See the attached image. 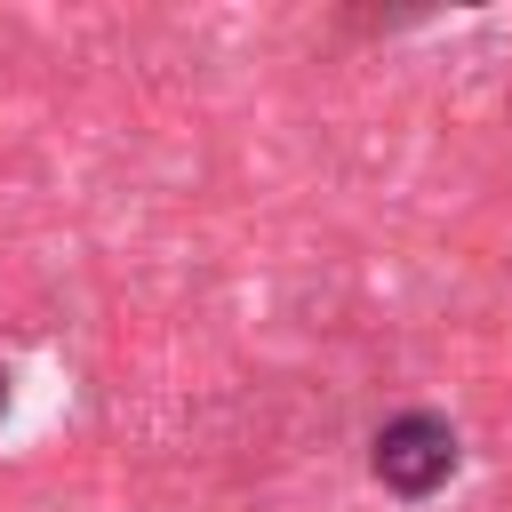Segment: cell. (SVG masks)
<instances>
[{
	"instance_id": "7a4b0ae2",
	"label": "cell",
	"mask_w": 512,
	"mask_h": 512,
	"mask_svg": "<svg viewBox=\"0 0 512 512\" xmlns=\"http://www.w3.org/2000/svg\"><path fill=\"white\" fill-rule=\"evenodd\" d=\"M0 416H8V360H0Z\"/></svg>"
},
{
	"instance_id": "6da1fadb",
	"label": "cell",
	"mask_w": 512,
	"mask_h": 512,
	"mask_svg": "<svg viewBox=\"0 0 512 512\" xmlns=\"http://www.w3.org/2000/svg\"><path fill=\"white\" fill-rule=\"evenodd\" d=\"M456 464H464V440H456V424H448L440 408H400V416H384L376 440H368V472H376V488L400 496V504H432V496L456 480Z\"/></svg>"
}]
</instances>
